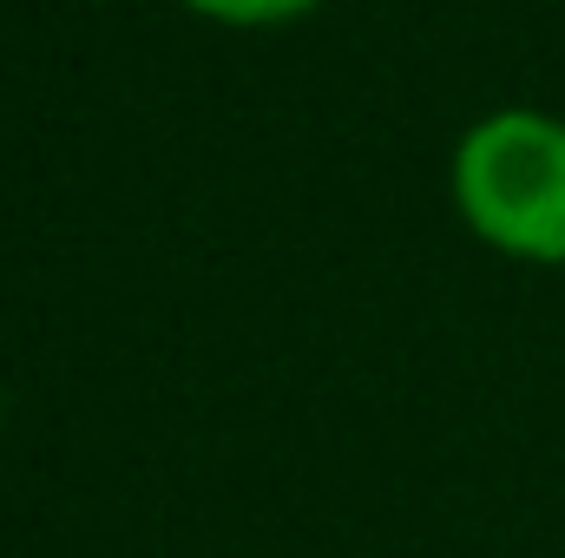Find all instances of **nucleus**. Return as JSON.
<instances>
[{"label":"nucleus","instance_id":"f257e3e1","mask_svg":"<svg viewBox=\"0 0 565 558\" xmlns=\"http://www.w3.org/2000/svg\"><path fill=\"white\" fill-rule=\"evenodd\" d=\"M454 197L480 244L526 264H565V119H480L454 151Z\"/></svg>","mask_w":565,"mask_h":558},{"label":"nucleus","instance_id":"f03ea898","mask_svg":"<svg viewBox=\"0 0 565 558\" xmlns=\"http://www.w3.org/2000/svg\"><path fill=\"white\" fill-rule=\"evenodd\" d=\"M184 7H198V13H211V20H231V26H270V20L309 13L316 0H184Z\"/></svg>","mask_w":565,"mask_h":558}]
</instances>
